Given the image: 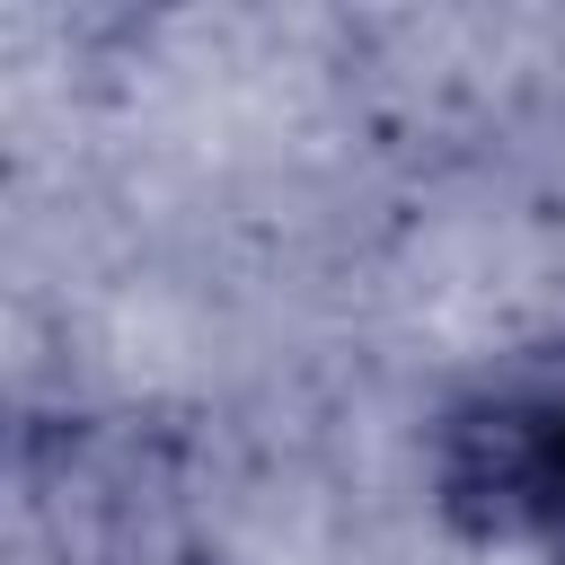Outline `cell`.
I'll use <instances>...</instances> for the list:
<instances>
[{
    "mask_svg": "<svg viewBox=\"0 0 565 565\" xmlns=\"http://www.w3.org/2000/svg\"><path fill=\"white\" fill-rule=\"evenodd\" d=\"M441 521L521 565H565V353L468 380L424 441Z\"/></svg>",
    "mask_w": 565,
    "mask_h": 565,
    "instance_id": "1",
    "label": "cell"
}]
</instances>
